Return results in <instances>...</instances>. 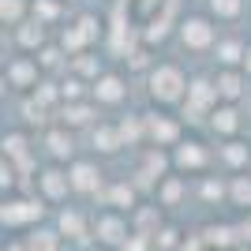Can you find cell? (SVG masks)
Masks as SVG:
<instances>
[{
	"mask_svg": "<svg viewBox=\"0 0 251 251\" xmlns=\"http://www.w3.org/2000/svg\"><path fill=\"white\" fill-rule=\"evenodd\" d=\"M147 94L154 105H161V109H169V105H184V98H188V83L191 75L180 68V64L173 60H157L154 68H150L147 75Z\"/></svg>",
	"mask_w": 251,
	"mask_h": 251,
	"instance_id": "obj_1",
	"label": "cell"
},
{
	"mask_svg": "<svg viewBox=\"0 0 251 251\" xmlns=\"http://www.w3.org/2000/svg\"><path fill=\"white\" fill-rule=\"evenodd\" d=\"M221 105V94H218V83H214V75H191L188 83V98L180 105V116H184V124H206L210 113Z\"/></svg>",
	"mask_w": 251,
	"mask_h": 251,
	"instance_id": "obj_2",
	"label": "cell"
},
{
	"mask_svg": "<svg viewBox=\"0 0 251 251\" xmlns=\"http://www.w3.org/2000/svg\"><path fill=\"white\" fill-rule=\"evenodd\" d=\"M218 19L214 15H180V26H176V42L184 45L188 52H214L218 45Z\"/></svg>",
	"mask_w": 251,
	"mask_h": 251,
	"instance_id": "obj_3",
	"label": "cell"
},
{
	"mask_svg": "<svg viewBox=\"0 0 251 251\" xmlns=\"http://www.w3.org/2000/svg\"><path fill=\"white\" fill-rule=\"evenodd\" d=\"M42 79H45V72L38 64V56H30V52H15V56L4 60V86L15 90V94H34V86Z\"/></svg>",
	"mask_w": 251,
	"mask_h": 251,
	"instance_id": "obj_4",
	"label": "cell"
},
{
	"mask_svg": "<svg viewBox=\"0 0 251 251\" xmlns=\"http://www.w3.org/2000/svg\"><path fill=\"white\" fill-rule=\"evenodd\" d=\"M143 120H147V147H165V150H173L180 139H184V116L165 113L161 105H157V109H150V113H143Z\"/></svg>",
	"mask_w": 251,
	"mask_h": 251,
	"instance_id": "obj_5",
	"label": "cell"
},
{
	"mask_svg": "<svg viewBox=\"0 0 251 251\" xmlns=\"http://www.w3.org/2000/svg\"><path fill=\"white\" fill-rule=\"evenodd\" d=\"M210 161H214V150L195 135H184L176 147H173V169H176V173H206Z\"/></svg>",
	"mask_w": 251,
	"mask_h": 251,
	"instance_id": "obj_6",
	"label": "cell"
},
{
	"mask_svg": "<svg viewBox=\"0 0 251 251\" xmlns=\"http://www.w3.org/2000/svg\"><path fill=\"white\" fill-rule=\"evenodd\" d=\"M45 214V199H4V210H0V221L4 229H26L34 221H42Z\"/></svg>",
	"mask_w": 251,
	"mask_h": 251,
	"instance_id": "obj_7",
	"label": "cell"
},
{
	"mask_svg": "<svg viewBox=\"0 0 251 251\" xmlns=\"http://www.w3.org/2000/svg\"><path fill=\"white\" fill-rule=\"evenodd\" d=\"M90 98H94L101 109H116V105L127 101V79L120 72H105L90 83Z\"/></svg>",
	"mask_w": 251,
	"mask_h": 251,
	"instance_id": "obj_8",
	"label": "cell"
},
{
	"mask_svg": "<svg viewBox=\"0 0 251 251\" xmlns=\"http://www.w3.org/2000/svg\"><path fill=\"white\" fill-rule=\"evenodd\" d=\"M98 109L101 105L94 101V98H79V101H64L60 109H56V124L64 127H72V131H79V127H90L98 124Z\"/></svg>",
	"mask_w": 251,
	"mask_h": 251,
	"instance_id": "obj_9",
	"label": "cell"
},
{
	"mask_svg": "<svg viewBox=\"0 0 251 251\" xmlns=\"http://www.w3.org/2000/svg\"><path fill=\"white\" fill-rule=\"evenodd\" d=\"M94 236H98L101 248H120V244L131 236V225L124 221L120 210H105V214L94 218Z\"/></svg>",
	"mask_w": 251,
	"mask_h": 251,
	"instance_id": "obj_10",
	"label": "cell"
},
{
	"mask_svg": "<svg viewBox=\"0 0 251 251\" xmlns=\"http://www.w3.org/2000/svg\"><path fill=\"white\" fill-rule=\"evenodd\" d=\"M244 105H236V101H221L214 113H210V120H206V127L214 131L218 139H236L240 135V127H244Z\"/></svg>",
	"mask_w": 251,
	"mask_h": 251,
	"instance_id": "obj_11",
	"label": "cell"
},
{
	"mask_svg": "<svg viewBox=\"0 0 251 251\" xmlns=\"http://www.w3.org/2000/svg\"><path fill=\"white\" fill-rule=\"evenodd\" d=\"M68 176H72L75 195H101V165H98V161L75 157L72 165H68Z\"/></svg>",
	"mask_w": 251,
	"mask_h": 251,
	"instance_id": "obj_12",
	"label": "cell"
},
{
	"mask_svg": "<svg viewBox=\"0 0 251 251\" xmlns=\"http://www.w3.org/2000/svg\"><path fill=\"white\" fill-rule=\"evenodd\" d=\"M42 147H45V154L60 165V161H68L72 165L75 161V135H72V127H64V124H49L42 131Z\"/></svg>",
	"mask_w": 251,
	"mask_h": 251,
	"instance_id": "obj_13",
	"label": "cell"
},
{
	"mask_svg": "<svg viewBox=\"0 0 251 251\" xmlns=\"http://www.w3.org/2000/svg\"><path fill=\"white\" fill-rule=\"evenodd\" d=\"M11 45H15V52H38V49H45L49 45V26L45 23H38L30 15L26 23H19V26H11Z\"/></svg>",
	"mask_w": 251,
	"mask_h": 251,
	"instance_id": "obj_14",
	"label": "cell"
},
{
	"mask_svg": "<svg viewBox=\"0 0 251 251\" xmlns=\"http://www.w3.org/2000/svg\"><path fill=\"white\" fill-rule=\"evenodd\" d=\"M214 83H218L221 101H236V105H240L244 98L251 94V90H248L251 75L244 72V68H218V72H214Z\"/></svg>",
	"mask_w": 251,
	"mask_h": 251,
	"instance_id": "obj_15",
	"label": "cell"
},
{
	"mask_svg": "<svg viewBox=\"0 0 251 251\" xmlns=\"http://www.w3.org/2000/svg\"><path fill=\"white\" fill-rule=\"evenodd\" d=\"M0 147H4V157H8L11 165L19 169V173H30L34 150H30V135H26L23 127H11V131H4V139H0Z\"/></svg>",
	"mask_w": 251,
	"mask_h": 251,
	"instance_id": "obj_16",
	"label": "cell"
},
{
	"mask_svg": "<svg viewBox=\"0 0 251 251\" xmlns=\"http://www.w3.org/2000/svg\"><path fill=\"white\" fill-rule=\"evenodd\" d=\"M38 191H42L45 202H64V199H68V191H72L68 169H60V165L42 169V173H38Z\"/></svg>",
	"mask_w": 251,
	"mask_h": 251,
	"instance_id": "obj_17",
	"label": "cell"
},
{
	"mask_svg": "<svg viewBox=\"0 0 251 251\" xmlns=\"http://www.w3.org/2000/svg\"><path fill=\"white\" fill-rule=\"evenodd\" d=\"M244 52H248V42H244V38H236V34H221L210 56H214L218 68H244Z\"/></svg>",
	"mask_w": 251,
	"mask_h": 251,
	"instance_id": "obj_18",
	"label": "cell"
},
{
	"mask_svg": "<svg viewBox=\"0 0 251 251\" xmlns=\"http://www.w3.org/2000/svg\"><path fill=\"white\" fill-rule=\"evenodd\" d=\"M218 161L225 169H232V173H244L248 161H251V143H244L240 135H236V139H225V143L218 147Z\"/></svg>",
	"mask_w": 251,
	"mask_h": 251,
	"instance_id": "obj_19",
	"label": "cell"
},
{
	"mask_svg": "<svg viewBox=\"0 0 251 251\" xmlns=\"http://www.w3.org/2000/svg\"><path fill=\"white\" fill-rule=\"evenodd\" d=\"M90 147H94L98 154H116V150H124V135H120L116 124L98 120V124L90 127Z\"/></svg>",
	"mask_w": 251,
	"mask_h": 251,
	"instance_id": "obj_20",
	"label": "cell"
},
{
	"mask_svg": "<svg viewBox=\"0 0 251 251\" xmlns=\"http://www.w3.org/2000/svg\"><path fill=\"white\" fill-rule=\"evenodd\" d=\"M184 195H188V180L176 176V173L161 176V180H157V188H154L157 206H180V202H184Z\"/></svg>",
	"mask_w": 251,
	"mask_h": 251,
	"instance_id": "obj_21",
	"label": "cell"
},
{
	"mask_svg": "<svg viewBox=\"0 0 251 251\" xmlns=\"http://www.w3.org/2000/svg\"><path fill=\"white\" fill-rule=\"evenodd\" d=\"M68 72H72V75H79V79H86V83H94L98 75H105L109 68H105V60L98 56L94 49H86V52H79V56H72Z\"/></svg>",
	"mask_w": 251,
	"mask_h": 251,
	"instance_id": "obj_22",
	"label": "cell"
},
{
	"mask_svg": "<svg viewBox=\"0 0 251 251\" xmlns=\"http://www.w3.org/2000/svg\"><path fill=\"white\" fill-rule=\"evenodd\" d=\"M98 199H101L105 206H113V210H131V206H135V184L116 180V184L101 188V195H98Z\"/></svg>",
	"mask_w": 251,
	"mask_h": 251,
	"instance_id": "obj_23",
	"label": "cell"
},
{
	"mask_svg": "<svg viewBox=\"0 0 251 251\" xmlns=\"http://www.w3.org/2000/svg\"><path fill=\"white\" fill-rule=\"evenodd\" d=\"M30 15L45 26H56L68 19V0H30Z\"/></svg>",
	"mask_w": 251,
	"mask_h": 251,
	"instance_id": "obj_24",
	"label": "cell"
},
{
	"mask_svg": "<svg viewBox=\"0 0 251 251\" xmlns=\"http://www.w3.org/2000/svg\"><path fill=\"white\" fill-rule=\"evenodd\" d=\"M202 240H206V248H218V251H229V248H240V229H232V225H210V229H202Z\"/></svg>",
	"mask_w": 251,
	"mask_h": 251,
	"instance_id": "obj_25",
	"label": "cell"
},
{
	"mask_svg": "<svg viewBox=\"0 0 251 251\" xmlns=\"http://www.w3.org/2000/svg\"><path fill=\"white\" fill-rule=\"evenodd\" d=\"M120 135H124V147H147V120L143 113H127L124 120H116Z\"/></svg>",
	"mask_w": 251,
	"mask_h": 251,
	"instance_id": "obj_26",
	"label": "cell"
},
{
	"mask_svg": "<svg viewBox=\"0 0 251 251\" xmlns=\"http://www.w3.org/2000/svg\"><path fill=\"white\" fill-rule=\"evenodd\" d=\"M56 232H60L64 240H86L90 229H86V218L79 210H64L60 218H56Z\"/></svg>",
	"mask_w": 251,
	"mask_h": 251,
	"instance_id": "obj_27",
	"label": "cell"
},
{
	"mask_svg": "<svg viewBox=\"0 0 251 251\" xmlns=\"http://www.w3.org/2000/svg\"><path fill=\"white\" fill-rule=\"evenodd\" d=\"M244 11H251L248 0H206V15H214L218 23H236L244 19Z\"/></svg>",
	"mask_w": 251,
	"mask_h": 251,
	"instance_id": "obj_28",
	"label": "cell"
},
{
	"mask_svg": "<svg viewBox=\"0 0 251 251\" xmlns=\"http://www.w3.org/2000/svg\"><path fill=\"white\" fill-rule=\"evenodd\" d=\"M19 113H23V124H26V127H42V131H45V127H49L52 109H49V105H42L34 94H26V101L19 105Z\"/></svg>",
	"mask_w": 251,
	"mask_h": 251,
	"instance_id": "obj_29",
	"label": "cell"
},
{
	"mask_svg": "<svg viewBox=\"0 0 251 251\" xmlns=\"http://www.w3.org/2000/svg\"><path fill=\"white\" fill-rule=\"evenodd\" d=\"M161 210H165V206H139L135 218H131V229L154 240V232L161 229Z\"/></svg>",
	"mask_w": 251,
	"mask_h": 251,
	"instance_id": "obj_30",
	"label": "cell"
},
{
	"mask_svg": "<svg viewBox=\"0 0 251 251\" xmlns=\"http://www.w3.org/2000/svg\"><path fill=\"white\" fill-rule=\"evenodd\" d=\"M30 19V0H0V26H19Z\"/></svg>",
	"mask_w": 251,
	"mask_h": 251,
	"instance_id": "obj_31",
	"label": "cell"
},
{
	"mask_svg": "<svg viewBox=\"0 0 251 251\" xmlns=\"http://www.w3.org/2000/svg\"><path fill=\"white\" fill-rule=\"evenodd\" d=\"M229 202L240 210H251V176L248 173H236L229 180Z\"/></svg>",
	"mask_w": 251,
	"mask_h": 251,
	"instance_id": "obj_32",
	"label": "cell"
},
{
	"mask_svg": "<svg viewBox=\"0 0 251 251\" xmlns=\"http://www.w3.org/2000/svg\"><path fill=\"white\" fill-rule=\"evenodd\" d=\"M60 232H49V229H34L30 236H26V251H56L60 248Z\"/></svg>",
	"mask_w": 251,
	"mask_h": 251,
	"instance_id": "obj_33",
	"label": "cell"
},
{
	"mask_svg": "<svg viewBox=\"0 0 251 251\" xmlns=\"http://www.w3.org/2000/svg\"><path fill=\"white\" fill-rule=\"evenodd\" d=\"M180 244H184V232H180L176 225H161V229L154 232V248L157 251H176Z\"/></svg>",
	"mask_w": 251,
	"mask_h": 251,
	"instance_id": "obj_34",
	"label": "cell"
},
{
	"mask_svg": "<svg viewBox=\"0 0 251 251\" xmlns=\"http://www.w3.org/2000/svg\"><path fill=\"white\" fill-rule=\"evenodd\" d=\"M199 195H202L206 202H221V199L229 202V184H225V180H218V176H206V180H202V188H199Z\"/></svg>",
	"mask_w": 251,
	"mask_h": 251,
	"instance_id": "obj_35",
	"label": "cell"
},
{
	"mask_svg": "<svg viewBox=\"0 0 251 251\" xmlns=\"http://www.w3.org/2000/svg\"><path fill=\"white\" fill-rule=\"evenodd\" d=\"M150 244H154L150 236H143V232H135V229H131V236H127L124 244H120V251H147Z\"/></svg>",
	"mask_w": 251,
	"mask_h": 251,
	"instance_id": "obj_36",
	"label": "cell"
},
{
	"mask_svg": "<svg viewBox=\"0 0 251 251\" xmlns=\"http://www.w3.org/2000/svg\"><path fill=\"white\" fill-rule=\"evenodd\" d=\"M176 251H206V240H202V236H184V244H180Z\"/></svg>",
	"mask_w": 251,
	"mask_h": 251,
	"instance_id": "obj_37",
	"label": "cell"
},
{
	"mask_svg": "<svg viewBox=\"0 0 251 251\" xmlns=\"http://www.w3.org/2000/svg\"><path fill=\"white\" fill-rule=\"evenodd\" d=\"M244 72L251 75V42H248V52H244Z\"/></svg>",
	"mask_w": 251,
	"mask_h": 251,
	"instance_id": "obj_38",
	"label": "cell"
},
{
	"mask_svg": "<svg viewBox=\"0 0 251 251\" xmlns=\"http://www.w3.org/2000/svg\"><path fill=\"white\" fill-rule=\"evenodd\" d=\"M240 105H244V116H248V120H251V94H248V98H244V101H240Z\"/></svg>",
	"mask_w": 251,
	"mask_h": 251,
	"instance_id": "obj_39",
	"label": "cell"
},
{
	"mask_svg": "<svg viewBox=\"0 0 251 251\" xmlns=\"http://www.w3.org/2000/svg\"><path fill=\"white\" fill-rule=\"evenodd\" d=\"M113 4H131V0H113Z\"/></svg>",
	"mask_w": 251,
	"mask_h": 251,
	"instance_id": "obj_40",
	"label": "cell"
},
{
	"mask_svg": "<svg viewBox=\"0 0 251 251\" xmlns=\"http://www.w3.org/2000/svg\"><path fill=\"white\" fill-rule=\"evenodd\" d=\"M232 251H251V248H232Z\"/></svg>",
	"mask_w": 251,
	"mask_h": 251,
	"instance_id": "obj_41",
	"label": "cell"
},
{
	"mask_svg": "<svg viewBox=\"0 0 251 251\" xmlns=\"http://www.w3.org/2000/svg\"><path fill=\"white\" fill-rule=\"evenodd\" d=\"M68 4H79V0H68Z\"/></svg>",
	"mask_w": 251,
	"mask_h": 251,
	"instance_id": "obj_42",
	"label": "cell"
},
{
	"mask_svg": "<svg viewBox=\"0 0 251 251\" xmlns=\"http://www.w3.org/2000/svg\"><path fill=\"white\" fill-rule=\"evenodd\" d=\"M248 15H251V11H248Z\"/></svg>",
	"mask_w": 251,
	"mask_h": 251,
	"instance_id": "obj_43",
	"label": "cell"
}]
</instances>
